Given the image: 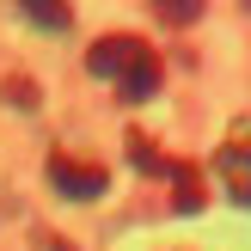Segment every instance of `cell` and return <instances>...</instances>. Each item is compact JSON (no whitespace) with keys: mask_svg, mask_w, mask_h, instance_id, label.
<instances>
[{"mask_svg":"<svg viewBox=\"0 0 251 251\" xmlns=\"http://www.w3.org/2000/svg\"><path fill=\"white\" fill-rule=\"evenodd\" d=\"M86 74L104 80V86H117L129 104H141V98L159 92V55H153V43H141V37H129V31L98 37V43L86 49Z\"/></svg>","mask_w":251,"mask_h":251,"instance_id":"6da1fadb","label":"cell"},{"mask_svg":"<svg viewBox=\"0 0 251 251\" xmlns=\"http://www.w3.org/2000/svg\"><path fill=\"white\" fill-rule=\"evenodd\" d=\"M215 172H221V184H227L233 202H245V208H251V117H233V129L221 135Z\"/></svg>","mask_w":251,"mask_h":251,"instance_id":"7a4b0ae2","label":"cell"},{"mask_svg":"<svg viewBox=\"0 0 251 251\" xmlns=\"http://www.w3.org/2000/svg\"><path fill=\"white\" fill-rule=\"evenodd\" d=\"M49 184H55L61 196H74V202H92V196H104V166H92V159H74V153H49Z\"/></svg>","mask_w":251,"mask_h":251,"instance_id":"3957f363","label":"cell"},{"mask_svg":"<svg viewBox=\"0 0 251 251\" xmlns=\"http://www.w3.org/2000/svg\"><path fill=\"white\" fill-rule=\"evenodd\" d=\"M129 159H135L141 172H159V178H172V166H178V159L153 153V141H147V135H135V129H129Z\"/></svg>","mask_w":251,"mask_h":251,"instance_id":"277c9868","label":"cell"},{"mask_svg":"<svg viewBox=\"0 0 251 251\" xmlns=\"http://www.w3.org/2000/svg\"><path fill=\"white\" fill-rule=\"evenodd\" d=\"M172 184H178V208H202V172L196 166H172Z\"/></svg>","mask_w":251,"mask_h":251,"instance_id":"5b68a950","label":"cell"},{"mask_svg":"<svg viewBox=\"0 0 251 251\" xmlns=\"http://www.w3.org/2000/svg\"><path fill=\"white\" fill-rule=\"evenodd\" d=\"M25 19H31V25H43V31H68V6H37V0H25Z\"/></svg>","mask_w":251,"mask_h":251,"instance_id":"8992f818","label":"cell"}]
</instances>
